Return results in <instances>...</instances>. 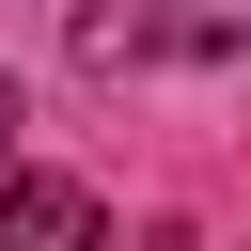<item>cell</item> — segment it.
Here are the masks:
<instances>
[{
	"label": "cell",
	"mask_w": 251,
	"mask_h": 251,
	"mask_svg": "<svg viewBox=\"0 0 251 251\" xmlns=\"http://www.w3.org/2000/svg\"><path fill=\"white\" fill-rule=\"evenodd\" d=\"M251 47V0H78V63H235Z\"/></svg>",
	"instance_id": "obj_1"
},
{
	"label": "cell",
	"mask_w": 251,
	"mask_h": 251,
	"mask_svg": "<svg viewBox=\"0 0 251 251\" xmlns=\"http://www.w3.org/2000/svg\"><path fill=\"white\" fill-rule=\"evenodd\" d=\"M0 251H110V220H94L78 173H16L0 188Z\"/></svg>",
	"instance_id": "obj_2"
},
{
	"label": "cell",
	"mask_w": 251,
	"mask_h": 251,
	"mask_svg": "<svg viewBox=\"0 0 251 251\" xmlns=\"http://www.w3.org/2000/svg\"><path fill=\"white\" fill-rule=\"evenodd\" d=\"M16 126H31V110H16V78H0V157H16Z\"/></svg>",
	"instance_id": "obj_3"
}]
</instances>
